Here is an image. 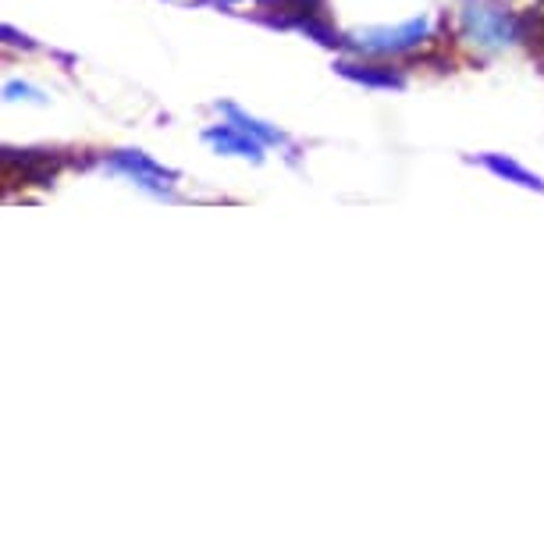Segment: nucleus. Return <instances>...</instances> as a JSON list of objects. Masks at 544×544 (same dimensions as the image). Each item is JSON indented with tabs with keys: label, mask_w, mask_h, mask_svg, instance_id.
<instances>
[{
	"label": "nucleus",
	"mask_w": 544,
	"mask_h": 544,
	"mask_svg": "<svg viewBox=\"0 0 544 544\" xmlns=\"http://www.w3.org/2000/svg\"><path fill=\"white\" fill-rule=\"evenodd\" d=\"M427 22H413L406 29H395V32H370V40H360V47L367 50H402V47H413L416 40H424Z\"/></svg>",
	"instance_id": "nucleus-1"
},
{
	"label": "nucleus",
	"mask_w": 544,
	"mask_h": 544,
	"mask_svg": "<svg viewBox=\"0 0 544 544\" xmlns=\"http://www.w3.org/2000/svg\"><path fill=\"white\" fill-rule=\"evenodd\" d=\"M466 18H470V25L477 29V36L484 43H502L505 36H509V22H505L502 11H480V8H470L466 11Z\"/></svg>",
	"instance_id": "nucleus-2"
},
{
	"label": "nucleus",
	"mask_w": 544,
	"mask_h": 544,
	"mask_svg": "<svg viewBox=\"0 0 544 544\" xmlns=\"http://www.w3.org/2000/svg\"><path fill=\"white\" fill-rule=\"evenodd\" d=\"M484 164H488L491 171H498V175H505V178H516L520 185H534V189H544V182L537 175H530V171H523V168H516L512 160H502V157H484Z\"/></svg>",
	"instance_id": "nucleus-3"
},
{
	"label": "nucleus",
	"mask_w": 544,
	"mask_h": 544,
	"mask_svg": "<svg viewBox=\"0 0 544 544\" xmlns=\"http://www.w3.org/2000/svg\"><path fill=\"white\" fill-rule=\"evenodd\" d=\"M114 164H118V168H128V171H132V175H139L146 185H160V182H157L160 171L153 168L150 160L139 157V153H136V157H132V153H121V157H114Z\"/></svg>",
	"instance_id": "nucleus-4"
},
{
	"label": "nucleus",
	"mask_w": 544,
	"mask_h": 544,
	"mask_svg": "<svg viewBox=\"0 0 544 544\" xmlns=\"http://www.w3.org/2000/svg\"><path fill=\"white\" fill-rule=\"evenodd\" d=\"M342 72L360 82H370V86H399L395 75H377V72H370V68H356V64H342Z\"/></svg>",
	"instance_id": "nucleus-5"
},
{
	"label": "nucleus",
	"mask_w": 544,
	"mask_h": 544,
	"mask_svg": "<svg viewBox=\"0 0 544 544\" xmlns=\"http://www.w3.org/2000/svg\"><path fill=\"white\" fill-rule=\"evenodd\" d=\"M210 139H214L217 146H228V150H239V153H253V157H260V146H256V143H249V139L228 136V132H210Z\"/></svg>",
	"instance_id": "nucleus-6"
}]
</instances>
